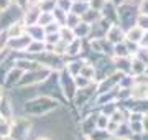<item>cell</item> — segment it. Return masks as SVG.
<instances>
[{"mask_svg": "<svg viewBox=\"0 0 148 140\" xmlns=\"http://www.w3.org/2000/svg\"><path fill=\"white\" fill-rule=\"evenodd\" d=\"M25 30H27V27H25L23 23L16 22V23H12L10 27H8L7 35H8V38H18V36H21V35H25Z\"/></svg>", "mask_w": 148, "mask_h": 140, "instance_id": "cell-3", "label": "cell"}, {"mask_svg": "<svg viewBox=\"0 0 148 140\" xmlns=\"http://www.w3.org/2000/svg\"><path fill=\"white\" fill-rule=\"evenodd\" d=\"M147 97H148V87H147Z\"/></svg>", "mask_w": 148, "mask_h": 140, "instance_id": "cell-18", "label": "cell"}, {"mask_svg": "<svg viewBox=\"0 0 148 140\" xmlns=\"http://www.w3.org/2000/svg\"><path fill=\"white\" fill-rule=\"evenodd\" d=\"M10 124L7 122V119H3L2 122H0V137L2 139H7V137H10Z\"/></svg>", "mask_w": 148, "mask_h": 140, "instance_id": "cell-8", "label": "cell"}, {"mask_svg": "<svg viewBox=\"0 0 148 140\" xmlns=\"http://www.w3.org/2000/svg\"><path fill=\"white\" fill-rule=\"evenodd\" d=\"M107 122H109V119H107L104 114H101V115L97 117V127H99V129H106V127H107Z\"/></svg>", "mask_w": 148, "mask_h": 140, "instance_id": "cell-10", "label": "cell"}, {"mask_svg": "<svg viewBox=\"0 0 148 140\" xmlns=\"http://www.w3.org/2000/svg\"><path fill=\"white\" fill-rule=\"evenodd\" d=\"M138 25H140V28H147L148 30V15H142L140 18H138Z\"/></svg>", "mask_w": 148, "mask_h": 140, "instance_id": "cell-11", "label": "cell"}, {"mask_svg": "<svg viewBox=\"0 0 148 140\" xmlns=\"http://www.w3.org/2000/svg\"><path fill=\"white\" fill-rule=\"evenodd\" d=\"M56 109V101L53 99H48V97H40V99H33L30 102H27L25 106V110L27 112H32V114H46L49 110Z\"/></svg>", "mask_w": 148, "mask_h": 140, "instance_id": "cell-1", "label": "cell"}, {"mask_svg": "<svg viewBox=\"0 0 148 140\" xmlns=\"http://www.w3.org/2000/svg\"><path fill=\"white\" fill-rule=\"evenodd\" d=\"M74 2H87V0H74Z\"/></svg>", "mask_w": 148, "mask_h": 140, "instance_id": "cell-16", "label": "cell"}, {"mask_svg": "<svg viewBox=\"0 0 148 140\" xmlns=\"http://www.w3.org/2000/svg\"><path fill=\"white\" fill-rule=\"evenodd\" d=\"M8 5H10V0H0V12L3 8H7Z\"/></svg>", "mask_w": 148, "mask_h": 140, "instance_id": "cell-14", "label": "cell"}, {"mask_svg": "<svg viewBox=\"0 0 148 140\" xmlns=\"http://www.w3.org/2000/svg\"><path fill=\"white\" fill-rule=\"evenodd\" d=\"M115 54H117V56H120V58H127L128 49L125 48L123 45H117V46H115Z\"/></svg>", "mask_w": 148, "mask_h": 140, "instance_id": "cell-9", "label": "cell"}, {"mask_svg": "<svg viewBox=\"0 0 148 140\" xmlns=\"http://www.w3.org/2000/svg\"><path fill=\"white\" fill-rule=\"evenodd\" d=\"M73 33H74V36L76 38H86L90 33V25L89 23H86V22H82V23L79 22L77 25H74L73 27Z\"/></svg>", "mask_w": 148, "mask_h": 140, "instance_id": "cell-5", "label": "cell"}, {"mask_svg": "<svg viewBox=\"0 0 148 140\" xmlns=\"http://www.w3.org/2000/svg\"><path fill=\"white\" fill-rule=\"evenodd\" d=\"M140 10H142V15H148V0H143L142 2Z\"/></svg>", "mask_w": 148, "mask_h": 140, "instance_id": "cell-13", "label": "cell"}, {"mask_svg": "<svg viewBox=\"0 0 148 140\" xmlns=\"http://www.w3.org/2000/svg\"><path fill=\"white\" fill-rule=\"evenodd\" d=\"M2 120H3V117H2V115H0V122H2Z\"/></svg>", "mask_w": 148, "mask_h": 140, "instance_id": "cell-17", "label": "cell"}, {"mask_svg": "<svg viewBox=\"0 0 148 140\" xmlns=\"http://www.w3.org/2000/svg\"><path fill=\"white\" fill-rule=\"evenodd\" d=\"M36 140H48V139H46V137H38Z\"/></svg>", "mask_w": 148, "mask_h": 140, "instance_id": "cell-15", "label": "cell"}, {"mask_svg": "<svg viewBox=\"0 0 148 140\" xmlns=\"http://www.w3.org/2000/svg\"><path fill=\"white\" fill-rule=\"evenodd\" d=\"M142 36H143V28H140V27L130 28L128 33H127V40L128 41H135V43H140Z\"/></svg>", "mask_w": 148, "mask_h": 140, "instance_id": "cell-6", "label": "cell"}, {"mask_svg": "<svg viewBox=\"0 0 148 140\" xmlns=\"http://www.w3.org/2000/svg\"><path fill=\"white\" fill-rule=\"evenodd\" d=\"M140 45L145 46V48H148V30H147V33L143 32V36H142V40H140Z\"/></svg>", "mask_w": 148, "mask_h": 140, "instance_id": "cell-12", "label": "cell"}, {"mask_svg": "<svg viewBox=\"0 0 148 140\" xmlns=\"http://www.w3.org/2000/svg\"><path fill=\"white\" fill-rule=\"evenodd\" d=\"M107 36H109V41H114V43H119V41H123V32H122L120 27H117V25H114V27H110L109 30H107Z\"/></svg>", "mask_w": 148, "mask_h": 140, "instance_id": "cell-4", "label": "cell"}, {"mask_svg": "<svg viewBox=\"0 0 148 140\" xmlns=\"http://www.w3.org/2000/svg\"><path fill=\"white\" fill-rule=\"evenodd\" d=\"M87 8H89V3H87V2H74L73 7H71V12L79 16V15H82Z\"/></svg>", "mask_w": 148, "mask_h": 140, "instance_id": "cell-7", "label": "cell"}, {"mask_svg": "<svg viewBox=\"0 0 148 140\" xmlns=\"http://www.w3.org/2000/svg\"><path fill=\"white\" fill-rule=\"evenodd\" d=\"M28 135H30V122L18 119L15 124H13V127L10 129L12 140H25Z\"/></svg>", "mask_w": 148, "mask_h": 140, "instance_id": "cell-2", "label": "cell"}]
</instances>
